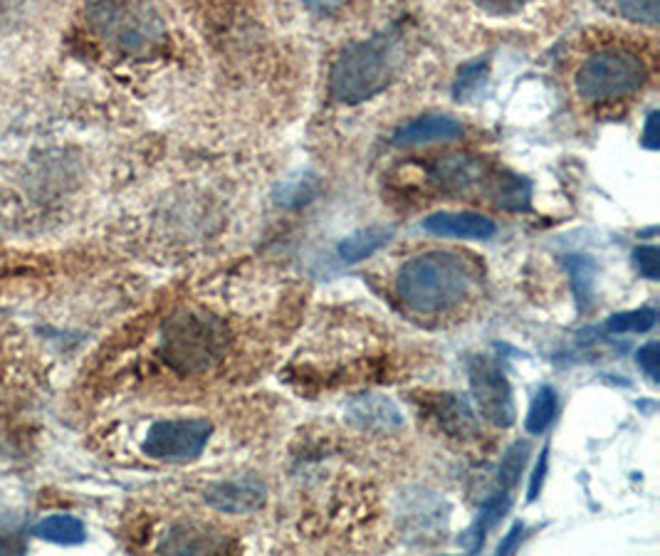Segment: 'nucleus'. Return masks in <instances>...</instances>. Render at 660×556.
I'll return each instance as SVG.
<instances>
[{"instance_id": "f257e3e1", "label": "nucleus", "mask_w": 660, "mask_h": 556, "mask_svg": "<svg viewBox=\"0 0 660 556\" xmlns=\"http://www.w3.org/2000/svg\"><path fill=\"white\" fill-rule=\"evenodd\" d=\"M478 282V267L456 253H426L401 265L398 297L418 314H438L458 307Z\"/></svg>"}, {"instance_id": "f03ea898", "label": "nucleus", "mask_w": 660, "mask_h": 556, "mask_svg": "<svg viewBox=\"0 0 660 556\" xmlns=\"http://www.w3.org/2000/svg\"><path fill=\"white\" fill-rule=\"evenodd\" d=\"M406 43L396 30L349 45L329 72V95L342 105H361L384 92L404 70Z\"/></svg>"}, {"instance_id": "7ed1b4c3", "label": "nucleus", "mask_w": 660, "mask_h": 556, "mask_svg": "<svg viewBox=\"0 0 660 556\" xmlns=\"http://www.w3.org/2000/svg\"><path fill=\"white\" fill-rule=\"evenodd\" d=\"M89 25L121 53L147 57L163 45L167 28L149 0H89Z\"/></svg>"}, {"instance_id": "20e7f679", "label": "nucleus", "mask_w": 660, "mask_h": 556, "mask_svg": "<svg viewBox=\"0 0 660 556\" xmlns=\"http://www.w3.org/2000/svg\"><path fill=\"white\" fill-rule=\"evenodd\" d=\"M228 329L219 317L205 312H179L163 324L161 356L181 374L209 371L225 356Z\"/></svg>"}, {"instance_id": "39448f33", "label": "nucleus", "mask_w": 660, "mask_h": 556, "mask_svg": "<svg viewBox=\"0 0 660 556\" xmlns=\"http://www.w3.org/2000/svg\"><path fill=\"white\" fill-rule=\"evenodd\" d=\"M436 179L446 191L485 195L502 209H524L530 203V183L512 173H500L470 157H450L438 163Z\"/></svg>"}, {"instance_id": "423d86ee", "label": "nucleus", "mask_w": 660, "mask_h": 556, "mask_svg": "<svg viewBox=\"0 0 660 556\" xmlns=\"http://www.w3.org/2000/svg\"><path fill=\"white\" fill-rule=\"evenodd\" d=\"M646 65L631 50L611 47L592 55L576 72V92L586 101H611L646 85Z\"/></svg>"}, {"instance_id": "0eeeda50", "label": "nucleus", "mask_w": 660, "mask_h": 556, "mask_svg": "<svg viewBox=\"0 0 660 556\" xmlns=\"http://www.w3.org/2000/svg\"><path fill=\"white\" fill-rule=\"evenodd\" d=\"M213 426L203 418H179V420H161L151 426L143 438V456L167 462H189L195 460L209 446Z\"/></svg>"}, {"instance_id": "6e6552de", "label": "nucleus", "mask_w": 660, "mask_h": 556, "mask_svg": "<svg viewBox=\"0 0 660 556\" xmlns=\"http://www.w3.org/2000/svg\"><path fill=\"white\" fill-rule=\"evenodd\" d=\"M470 391L478 410L494 428H510L518 416L512 398V386L504 371L488 356H472L468 364Z\"/></svg>"}, {"instance_id": "1a4fd4ad", "label": "nucleus", "mask_w": 660, "mask_h": 556, "mask_svg": "<svg viewBox=\"0 0 660 556\" xmlns=\"http://www.w3.org/2000/svg\"><path fill=\"white\" fill-rule=\"evenodd\" d=\"M205 504L225 514H245L265 504V485L257 478H235L215 482L203 492Z\"/></svg>"}, {"instance_id": "9d476101", "label": "nucleus", "mask_w": 660, "mask_h": 556, "mask_svg": "<svg viewBox=\"0 0 660 556\" xmlns=\"http://www.w3.org/2000/svg\"><path fill=\"white\" fill-rule=\"evenodd\" d=\"M423 228L440 238L488 240L498 233V225L480 213H436L423 221Z\"/></svg>"}, {"instance_id": "9b49d317", "label": "nucleus", "mask_w": 660, "mask_h": 556, "mask_svg": "<svg viewBox=\"0 0 660 556\" xmlns=\"http://www.w3.org/2000/svg\"><path fill=\"white\" fill-rule=\"evenodd\" d=\"M462 137V124L453 117H421L394 133L396 147H426V143H446Z\"/></svg>"}, {"instance_id": "f8f14e48", "label": "nucleus", "mask_w": 660, "mask_h": 556, "mask_svg": "<svg viewBox=\"0 0 660 556\" xmlns=\"http://www.w3.org/2000/svg\"><path fill=\"white\" fill-rule=\"evenodd\" d=\"M510 502H512L510 490H502V488L494 492L492 498L485 500L478 520L470 524V530L466 534H462L460 539L462 547H466L470 554H478L485 544V534H488L494 524L504 517V512L510 510Z\"/></svg>"}, {"instance_id": "ddd939ff", "label": "nucleus", "mask_w": 660, "mask_h": 556, "mask_svg": "<svg viewBox=\"0 0 660 556\" xmlns=\"http://www.w3.org/2000/svg\"><path fill=\"white\" fill-rule=\"evenodd\" d=\"M163 552L171 554H203V552H219L221 539L215 534H209L203 527H193V524H181L173 527L167 539L161 544Z\"/></svg>"}, {"instance_id": "4468645a", "label": "nucleus", "mask_w": 660, "mask_h": 556, "mask_svg": "<svg viewBox=\"0 0 660 556\" xmlns=\"http://www.w3.org/2000/svg\"><path fill=\"white\" fill-rule=\"evenodd\" d=\"M352 418L361 428H379V430H391L398 428L404 420H401L398 408L386 398H361L352 406Z\"/></svg>"}, {"instance_id": "2eb2a0df", "label": "nucleus", "mask_w": 660, "mask_h": 556, "mask_svg": "<svg viewBox=\"0 0 660 556\" xmlns=\"http://www.w3.org/2000/svg\"><path fill=\"white\" fill-rule=\"evenodd\" d=\"M388 240H391L388 228H366L349 235V238L339 243L337 253L344 263H359V260H366L369 255H374L379 247H384Z\"/></svg>"}, {"instance_id": "dca6fc26", "label": "nucleus", "mask_w": 660, "mask_h": 556, "mask_svg": "<svg viewBox=\"0 0 660 556\" xmlns=\"http://www.w3.org/2000/svg\"><path fill=\"white\" fill-rule=\"evenodd\" d=\"M35 534L40 539H47L53 544H79L85 542V524H82L77 517L72 514H53V517L43 520L35 527Z\"/></svg>"}, {"instance_id": "f3484780", "label": "nucleus", "mask_w": 660, "mask_h": 556, "mask_svg": "<svg viewBox=\"0 0 660 556\" xmlns=\"http://www.w3.org/2000/svg\"><path fill=\"white\" fill-rule=\"evenodd\" d=\"M556 410H560V396H556L552 386H542L532 400L528 418H524V428H528L532 436H542L556 418Z\"/></svg>"}, {"instance_id": "a211bd4d", "label": "nucleus", "mask_w": 660, "mask_h": 556, "mask_svg": "<svg viewBox=\"0 0 660 556\" xmlns=\"http://www.w3.org/2000/svg\"><path fill=\"white\" fill-rule=\"evenodd\" d=\"M631 23H641L648 28L658 25L660 18V0H599Z\"/></svg>"}, {"instance_id": "6ab92c4d", "label": "nucleus", "mask_w": 660, "mask_h": 556, "mask_svg": "<svg viewBox=\"0 0 660 556\" xmlns=\"http://www.w3.org/2000/svg\"><path fill=\"white\" fill-rule=\"evenodd\" d=\"M656 309L651 307H643V309H634V312H621V314H614L608 317L606 329L614 334H628V332H651L656 327Z\"/></svg>"}, {"instance_id": "aec40b11", "label": "nucleus", "mask_w": 660, "mask_h": 556, "mask_svg": "<svg viewBox=\"0 0 660 556\" xmlns=\"http://www.w3.org/2000/svg\"><path fill=\"white\" fill-rule=\"evenodd\" d=\"M528 452H530L528 442H514V446L504 452L502 466H500V488L502 490L512 492L514 485H518L524 462H528Z\"/></svg>"}, {"instance_id": "412c9836", "label": "nucleus", "mask_w": 660, "mask_h": 556, "mask_svg": "<svg viewBox=\"0 0 660 556\" xmlns=\"http://www.w3.org/2000/svg\"><path fill=\"white\" fill-rule=\"evenodd\" d=\"M485 77H488V65L485 62H472V65L462 67L460 75L456 79V99L458 101H468L472 97H478L485 85Z\"/></svg>"}, {"instance_id": "4be33fe9", "label": "nucleus", "mask_w": 660, "mask_h": 556, "mask_svg": "<svg viewBox=\"0 0 660 556\" xmlns=\"http://www.w3.org/2000/svg\"><path fill=\"white\" fill-rule=\"evenodd\" d=\"M634 260H636L638 272L648 277V280H658L660 277V250L658 247H653V245L638 247V250L634 253Z\"/></svg>"}, {"instance_id": "5701e85b", "label": "nucleus", "mask_w": 660, "mask_h": 556, "mask_svg": "<svg viewBox=\"0 0 660 556\" xmlns=\"http://www.w3.org/2000/svg\"><path fill=\"white\" fill-rule=\"evenodd\" d=\"M636 362H638V368H641L648 376V381H651V384H658L660 381V346H658V342L646 344L641 352L636 354Z\"/></svg>"}, {"instance_id": "b1692460", "label": "nucleus", "mask_w": 660, "mask_h": 556, "mask_svg": "<svg viewBox=\"0 0 660 556\" xmlns=\"http://www.w3.org/2000/svg\"><path fill=\"white\" fill-rule=\"evenodd\" d=\"M480 10H485V13L490 15H514L520 13V10L530 3V0H472Z\"/></svg>"}, {"instance_id": "393cba45", "label": "nucleus", "mask_w": 660, "mask_h": 556, "mask_svg": "<svg viewBox=\"0 0 660 556\" xmlns=\"http://www.w3.org/2000/svg\"><path fill=\"white\" fill-rule=\"evenodd\" d=\"M522 537H524V524L522 522H514L512 530L508 534H504V539L500 542L498 554L502 556V554H514V552H518L520 544H522Z\"/></svg>"}, {"instance_id": "a878e982", "label": "nucleus", "mask_w": 660, "mask_h": 556, "mask_svg": "<svg viewBox=\"0 0 660 556\" xmlns=\"http://www.w3.org/2000/svg\"><path fill=\"white\" fill-rule=\"evenodd\" d=\"M546 456H550V450L544 448L542 458L537 460V468H534L532 480H530V490H528V500H530V502H534V500L540 498V490H542V485H544V475H546Z\"/></svg>"}, {"instance_id": "bb28decb", "label": "nucleus", "mask_w": 660, "mask_h": 556, "mask_svg": "<svg viewBox=\"0 0 660 556\" xmlns=\"http://www.w3.org/2000/svg\"><path fill=\"white\" fill-rule=\"evenodd\" d=\"M643 147L646 149H660V133H658V111H651L646 119V129H643Z\"/></svg>"}, {"instance_id": "cd10ccee", "label": "nucleus", "mask_w": 660, "mask_h": 556, "mask_svg": "<svg viewBox=\"0 0 660 556\" xmlns=\"http://www.w3.org/2000/svg\"><path fill=\"white\" fill-rule=\"evenodd\" d=\"M23 549H25V544H23V539L18 537L15 532L0 530V554H18Z\"/></svg>"}, {"instance_id": "c85d7f7f", "label": "nucleus", "mask_w": 660, "mask_h": 556, "mask_svg": "<svg viewBox=\"0 0 660 556\" xmlns=\"http://www.w3.org/2000/svg\"><path fill=\"white\" fill-rule=\"evenodd\" d=\"M302 3L307 8H315V10H324V13H329V10H339L344 8L349 0H302Z\"/></svg>"}]
</instances>
